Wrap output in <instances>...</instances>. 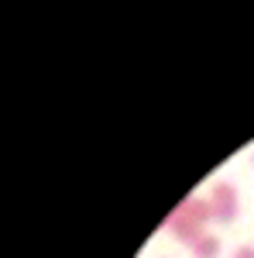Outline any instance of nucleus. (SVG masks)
I'll return each instance as SVG.
<instances>
[{
    "label": "nucleus",
    "instance_id": "obj_1",
    "mask_svg": "<svg viewBox=\"0 0 254 258\" xmlns=\"http://www.w3.org/2000/svg\"><path fill=\"white\" fill-rule=\"evenodd\" d=\"M168 231H172V234H176L179 241H186V244H189V248H193L196 241L203 238V224H196V220L189 217V214H186V210H182V207H179L176 214H172V217H168Z\"/></svg>",
    "mask_w": 254,
    "mask_h": 258
},
{
    "label": "nucleus",
    "instance_id": "obj_2",
    "mask_svg": "<svg viewBox=\"0 0 254 258\" xmlns=\"http://www.w3.org/2000/svg\"><path fill=\"white\" fill-rule=\"evenodd\" d=\"M179 207H182L196 224H206V220L213 217V203H210V200H203V197H186Z\"/></svg>",
    "mask_w": 254,
    "mask_h": 258
},
{
    "label": "nucleus",
    "instance_id": "obj_3",
    "mask_svg": "<svg viewBox=\"0 0 254 258\" xmlns=\"http://www.w3.org/2000/svg\"><path fill=\"white\" fill-rule=\"evenodd\" d=\"M193 255H196V258H220V238H213V234H203V238L193 244Z\"/></svg>",
    "mask_w": 254,
    "mask_h": 258
},
{
    "label": "nucleus",
    "instance_id": "obj_4",
    "mask_svg": "<svg viewBox=\"0 0 254 258\" xmlns=\"http://www.w3.org/2000/svg\"><path fill=\"white\" fill-rule=\"evenodd\" d=\"M210 200H213V203H237V189H234V182H216L213 193H210Z\"/></svg>",
    "mask_w": 254,
    "mask_h": 258
},
{
    "label": "nucleus",
    "instance_id": "obj_5",
    "mask_svg": "<svg viewBox=\"0 0 254 258\" xmlns=\"http://www.w3.org/2000/svg\"><path fill=\"white\" fill-rule=\"evenodd\" d=\"M210 203H213V200H210ZM237 214H240V203H213V217L223 220V224L237 220Z\"/></svg>",
    "mask_w": 254,
    "mask_h": 258
},
{
    "label": "nucleus",
    "instance_id": "obj_6",
    "mask_svg": "<svg viewBox=\"0 0 254 258\" xmlns=\"http://www.w3.org/2000/svg\"><path fill=\"white\" fill-rule=\"evenodd\" d=\"M234 258H254V244H240L234 251Z\"/></svg>",
    "mask_w": 254,
    "mask_h": 258
}]
</instances>
